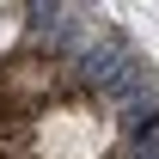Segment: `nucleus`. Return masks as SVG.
Instances as JSON below:
<instances>
[{
	"label": "nucleus",
	"mask_w": 159,
	"mask_h": 159,
	"mask_svg": "<svg viewBox=\"0 0 159 159\" xmlns=\"http://www.w3.org/2000/svg\"><path fill=\"white\" fill-rule=\"evenodd\" d=\"M110 141H116L110 110H98V104H86V98H55L25 129L31 159H104Z\"/></svg>",
	"instance_id": "1"
},
{
	"label": "nucleus",
	"mask_w": 159,
	"mask_h": 159,
	"mask_svg": "<svg viewBox=\"0 0 159 159\" xmlns=\"http://www.w3.org/2000/svg\"><path fill=\"white\" fill-rule=\"evenodd\" d=\"M19 31H25V6H0V61H6L12 43H19Z\"/></svg>",
	"instance_id": "3"
},
{
	"label": "nucleus",
	"mask_w": 159,
	"mask_h": 159,
	"mask_svg": "<svg viewBox=\"0 0 159 159\" xmlns=\"http://www.w3.org/2000/svg\"><path fill=\"white\" fill-rule=\"evenodd\" d=\"M55 98H61V61L25 55V61H6V67H0V129H6V122L31 129Z\"/></svg>",
	"instance_id": "2"
}]
</instances>
